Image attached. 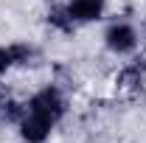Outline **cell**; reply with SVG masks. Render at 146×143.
<instances>
[{"label":"cell","mask_w":146,"mask_h":143,"mask_svg":"<svg viewBox=\"0 0 146 143\" xmlns=\"http://www.w3.org/2000/svg\"><path fill=\"white\" fill-rule=\"evenodd\" d=\"M25 109H31V112H36V115H45L48 121H59L62 115H65V98H62V93L56 87H45V90H39L34 98L28 101V107Z\"/></svg>","instance_id":"6da1fadb"},{"label":"cell","mask_w":146,"mask_h":143,"mask_svg":"<svg viewBox=\"0 0 146 143\" xmlns=\"http://www.w3.org/2000/svg\"><path fill=\"white\" fill-rule=\"evenodd\" d=\"M104 39H107V48L112 51V54H132L135 45H138V34H135V28L127 25V23L110 25Z\"/></svg>","instance_id":"7a4b0ae2"},{"label":"cell","mask_w":146,"mask_h":143,"mask_svg":"<svg viewBox=\"0 0 146 143\" xmlns=\"http://www.w3.org/2000/svg\"><path fill=\"white\" fill-rule=\"evenodd\" d=\"M48 23L54 25V28H59V31H65V34H70L73 31V17L68 14V6H51L48 9Z\"/></svg>","instance_id":"8992f818"},{"label":"cell","mask_w":146,"mask_h":143,"mask_svg":"<svg viewBox=\"0 0 146 143\" xmlns=\"http://www.w3.org/2000/svg\"><path fill=\"white\" fill-rule=\"evenodd\" d=\"M68 14L73 17V23H93L104 14V0H70Z\"/></svg>","instance_id":"277c9868"},{"label":"cell","mask_w":146,"mask_h":143,"mask_svg":"<svg viewBox=\"0 0 146 143\" xmlns=\"http://www.w3.org/2000/svg\"><path fill=\"white\" fill-rule=\"evenodd\" d=\"M9 101H11V93L6 90V84H0V112L9 107Z\"/></svg>","instance_id":"9c48e42d"},{"label":"cell","mask_w":146,"mask_h":143,"mask_svg":"<svg viewBox=\"0 0 146 143\" xmlns=\"http://www.w3.org/2000/svg\"><path fill=\"white\" fill-rule=\"evenodd\" d=\"M143 76H146V65L135 62V65H127L124 70L118 73V84H121V87L135 90V87H141V84H143Z\"/></svg>","instance_id":"5b68a950"},{"label":"cell","mask_w":146,"mask_h":143,"mask_svg":"<svg viewBox=\"0 0 146 143\" xmlns=\"http://www.w3.org/2000/svg\"><path fill=\"white\" fill-rule=\"evenodd\" d=\"M9 51H11V59H14V65H31V59L36 56L34 48H31V45H23V42H20V45H11Z\"/></svg>","instance_id":"52a82bcc"},{"label":"cell","mask_w":146,"mask_h":143,"mask_svg":"<svg viewBox=\"0 0 146 143\" xmlns=\"http://www.w3.org/2000/svg\"><path fill=\"white\" fill-rule=\"evenodd\" d=\"M11 65H14V59H11V51H9V48H0V73H6Z\"/></svg>","instance_id":"ba28073f"},{"label":"cell","mask_w":146,"mask_h":143,"mask_svg":"<svg viewBox=\"0 0 146 143\" xmlns=\"http://www.w3.org/2000/svg\"><path fill=\"white\" fill-rule=\"evenodd\" d=\"M51 129H54V121H48L45 115H36L31 109H25V115L20 121V135H23V140H28V143H42L51 135Z\"/></svg>","instance_id":"3957f363"}]
</instances>
